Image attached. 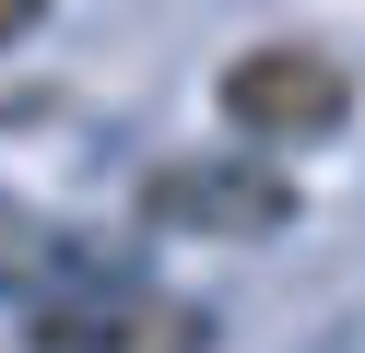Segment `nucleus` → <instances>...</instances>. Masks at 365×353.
I'll list each match as a JSON object with an SVG mask.
<instances>
[{"instance_id": "obj_3", "label": "nucleus", "mask_w": 365, "mask_h": 353, "mask_svg": "<svg viewBox=\"0 0 365 353\" xmlns=\"http://www.w3.org/2000/svg\"><path fill=\"white\" fill-rule=\"evenodd\" d=\"M142 212L177 235H283L294 224V177L283 165H236V153H165L142 177Z\"/></svg>"}, {"instance_id": "obj_4", "label": "nucleus", "mask_w": 365, "mask_h": 353, "mask_svg": "<svg viewBox=\"0 0 365 353\" xmlns=\"http://www.w3.org/2000/svg\"><path fill=\"white\" fill-rule=\"evenodd\" d=\"M36 24H48V0H0V47H24Z\"/></svg>"}, {"instance_id": "obj_1", "label": "nucleus", "mask_w": 365, "mask_h": 353, "mask_svg": "<svg viewBox=\"0 0 365 353\" xmlns=\"http://www.w3.org/2000/svg\"><path fill=\"white\" fill-rule=\"evenodd\" d=\"M24 353H212V306L165 295L142 271H83L59 295H36Z\"/></svg>"}, {"instance_id": "obj_2", "label": "nucleus", "mask_w": 365, "mask_h": 353, "mask_svg": "<svg viewBox=\"0 0 365 353\" xmlns=\"http://www.w3.org/2000/svg\"><path fill=\"white\" fill-rule=\"evenodd\" d=\"M212 106H224V130L259 141V153H307V141H330L341 118H354V71H341L330 47L271 36V47H236V59L212 71Z\"/></svg>"}]
</instances>
